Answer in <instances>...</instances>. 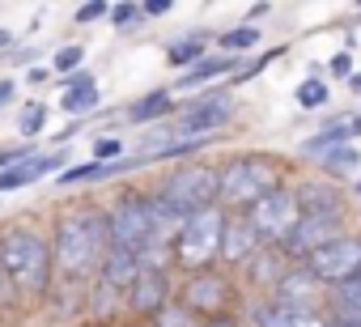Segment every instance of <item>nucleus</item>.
<instances>
[{
  "label": "nucleus",
  "instance_id": "nucleus-13",
  "mask_svg": "<svg viewBox=\"0 0 361 327\" xmlns=\"http://www.w3.org/2000/svg\"><path fill=\"white\" fill-rule=\"evenodd\" d=\"M340 234H344V217H302V221L293 226V234L285 238L281 255H285L289 264H302L306 255H314L319 247H327V242L340 238Z\"/></svg>",
  "mask_w": 361,
  "mask_h": 327
},
{
  "label": "nucleus",
  "instance_id": "nucleus-21",
  "mask_svg": "<svg viewBox=\"0 0 361 327\" xmlns=\"http://www.w3.org/2000/svg\"><path fill=\"white\" fill-rule=\"evenodd\" d=\"M136 276H140V255H136V251L111 247V251L102 255V268H98V280H102V285H111V289L128 293V289L136 285Z\"/></svg>",
  "mask_w": 361,
  "mask_h": 327
},
{
  "label": "nucleus",
  "instance_id": "nucleus-10",
  "mask_svg": "<svg viewBox=\"0 0 361 327\" xmlns=\"http://www.w3.org/2000/svg\"><path fill=\"white\" fill-rule=\"evenodd\" d=\"M106 230H111V247H123V251H136V255H140V251L153 242L145 192H123V196H115V204H106Z\"/></svg>",
  "mask_w": 361,
  "mask_h": 327
},
{
  "label": "nucleus",
  "instance_id": "nucleus-32",
  "mask_svg": "<svg viewBox=\"0 0 361 327\" xmlns=\"http://www.w3.org/2000/svg\"><path fill=\"white\" fill-rule=\"evenodd\" d=\"M281 56H285V47H272V51H264L259 60H251L247 68H238V73L230 77V85H247V81H255V77H259V73H264V68H268L272 60H281Z\"/></svg>",
  "mask_w": 361,
  "mask_h": 327
},
{
  "label": "nucleus",
  "instance_id": "nucleus-31",
  "mask_svg": "<svg viewBox=\"0 0 361 327\" xmlns=\"http://www.w3.org/2000/svg\"><path fill=\"white\" fill-rule=\"evenodd\" d=\"M149 323H153V327H196L200 319H196L188 306H178V302H166V306H161V310H157Z\"/></svg>",
  "mask_w": 361,
  "mask_h": 327
},
{
  "label": "nucleus",
  "instance_id": "nucleus-42",
  "mask_svg": "<svg viewBox=\"0 0 361 327\" xmlns=\"http://www.w3.org/2000/svg\"><path fill=\"white\" fill-rule=\"evenodd\" d=\"M331 327H361L357 314H331Z\"/></svg>",
  "mask_w": 361,
  "mask_h": 327
},
{
  "label": "nucleus",
  "instance_id": "nucleus-46",
  "mask_svg": "<svg viewBox=\"0 0 361 327\" xmlns=\"http://www.w3.org/2000/svg\"><path fill=\"white\" fill-rule=\"evenodd\" d=\"M9 285V276H5V264H0V289H5Z\"/></svg>",
  "mask_w": 361,
  "mask_h": 327
},
{
  "label": "nucleus",
  "instance_id": "nucleus-14",
  "mask_svg": "<svg viewBox=\"0 0 361 327\" xmlns=\"http://www.w3.org/2000/svg\"><path fill=\"white\" fill-rule=\"evenodd\" d=\"M166 302H174V285H170V272H140L136 285L123 293V310L136 314L140 323H149Z\"/></svg>",
  "mask_w": 361,
  "mask_h": 327
},
{
  "label": "nucleus",
  "instance_id": "nucleus-45",
  "mask_svg": "<svg viewBox=\"0 0 361 327\" xmlns=\"http://www.w3.org/2000/svg\"><path fill=\"white\" fill-rule=\"evenodd\" d=\"M348 128H353V140H357V136H361V115H353V123H348Z\"/></svg>",
  "mask_w": 361,
  "mask_h": 327
},
{
  "label": "nucleus",
  "instance_id": "nucleus-25",
  "mask_svg": "<svg viewBox=\"0 0 361 327\" xmlns=\"http://www.w3.org/2000/svg\"><path fill=\"white\" fill-rule=\"evenodd\" d=\"M204 56H209V35H200V30H192V35H183V39H174V43L166 47V64H170L174 73L196 68Z\"/></svg>",
  "mask_w": 361,
  "mask_h": 327
},
{
  "label": "nucleus",
  "instance_id": "nucleus-49",
  "mask_svg": "<svg viewBox=\"0 0 361 327\" xmlns=\"http://www.w3.org/2000/svg\"><path fill=\"white\" fill-rule=\"evenodd\" d=\"M357 319H361V310H357Z\"/></svg>",
  "mask_w": 361,
  "mask_h": 327
},
{
  "label": "nucleus",
  "instance_id": "nucleus-30",
  "mask_svg": "<svg viewBox=\"0 0 361 327\" xmlns=\"http://www.w3.org/2000/svg\"><path fill=\"white\" fill-rule=\"evenodd\" d=\"M81 60H85V47H81V43H64V47L51 56V77H73V73H81Z\"/></svg>",
  "mask_w": 361,
  "mask_h": 327
},
{
  "label": "nucleus",
  "instance_id": "nucleus-17",
  "mask_svg": "<svg viewBox=\"0 0 361 327\" xmlns=\"http://www.w3.org/2000/svg\"><path fill=\"white\" fill-rule=\"evenodd\" d=\"M259 247H264V242L255 238L251 221H247L243 213H230L226 234H221V259H217V264H226V268H243V264H247Z\"/></svg>",
  "mask_w": 361,
  "mask_h": 327
},
{
  "label": "nucleus",
  "instance_id": "nucleus-22",
  "mask_svg": "<svg viewBox=\"0 0 361 327\" xmlns=\"http://www.w3.org/2000/svg\"><path fill=\"white\" fill-rule=\"evenodd\" d=\"M285 268H289V259H285V255H281L276 247H259V251H255V255H251V259L243 264L247 280H251V285H255V289H259L264 297H268V293L276 289V280L285 276Z\"/></svg>",
  "mask_w": 361,
  "mask_h": 327
},
{
  "label": "nucleus",
  "instance_id": "nucleus-1",
  "mask_svg": "<svg viewBox=\"0 0 361 327\" xmlns=\"http://www.w3.org/2000/svg\"><path fill=\"white\" fill-rule=\"evenodd\" d=\"M51 238V264L60 280H90L102 268V255L111 251V230H106V209L77 204L60 213Z\"/></svg>",
  "mask_w": 361,
  "mask_h": 327
},
{
  "label": "nucleus",
  "instance_id": "nucleus-28",
  "mask_svg": "<svg viewBox=\"0 0 361 327\" xmlns=\"http://www.w3.org/2000/svg\"><path fill=\"white\" fill-rule=\"evenodd\" d=\"M47 115H51V106H47V102H39V98L22 106V115H18V132H22V140H26V144L47 128Z\"/></svg>",
  "mask_w": 361,
  "mask_h": 327
},
{
  "label": "nucleus",
  "instance_id": "nucleus-8",
  "mask_svg": "<svg viewBox=\"0 0 361 327\" xmlns=\"http://www.w3.org/2000/svg\"><path fill=\"white\" fill-rule=\"evenodd\" d=\"M247 221H251V230H255V238L264 242V247H285V238L293 234V226L302 221V209H298V196H293V187H276V192H268L264 200H255L247 213H243Z\"/></svg>",
  "mask_w": 361,
  "mask_h": 327
},
{
  "label": "nucleus",
  "instance_id": "nucleus-44",
  "mask_svg": "<svg viewBox=\"0 0 361 327\" xmlns=\"http://www.w3.org/2000/svg\"><path fill=\"white\" fill-rule=\"evenodd\" d=\"M348 90H353V94H361V73H353V77H348Z\"/></svg>",
  "mask_w": 361,
  "mask_h": 327
},
{
  "label": "nucleus",
  "instance_id": "nucleus-20",
  "mask_svg": "<svg viewBox=\"0 0 361 327\" xmlns=\"http://www.w3.org/2000/svg\"><path fill=\"white\" fill-rule=\"evenodd\" d=\"M145 204H149V230H153V242L174 247V238H178V230H183L188 213H178L161 192H145Z\"/></svg>",
  "mask_w": 361,
  "mask_h": 327
},
{
  "label": "nucleus",
  "instance_id": "nucleus-18",
  "mask_svg": "<svg viewBox=\"0 0 361 327\" xmlns=\"http://www.w3.org/2000/svg\"><path fill=\"white\" fill-rule=\"evenodd\" d=\"M319 293H323V285L306 272V264H289L285 276L276 280V289H272L268 297L281 302V306H319V302H314Z\"/></svg>",
  "mask_w": 361,
  "mask_h": 327
},
{
  "label": "nucleus",
  "instance_id": "nucleus-37",
  "mask_svg": "<svg viewBox=\"0 0 361 327\" xmlns=\"http://www.w3.org/2000/svg\"><path fill=\"white\" fill-rule=\"evenodd\" d=\"M327 68H331V77L348 81V77H353V56H348V51H336V56L327 60Z\"/></svg>",
  "mask_w": 361,
  "mask_h": 327
},
{
  "label": "nucleus",
  "instance_id": "nucleus-34",
  "mask_svg": "<svg viewBox=\"0 0 361 327\" xmlns=\"http://www.w3.org/2000/svg\"><path fill=\"white\" fill-rule=\"evenodd\" d=\"M132 22H145V9L140 5H111V26L115 30H128Z\"/></svg>",
  "mask_w": 361,
  "mask_h": 327
},
{
  "label": "nucleus",
  "instance_id": "nucleus-5",
  "mask_svg": "<svg viewBox=\"0 0 361 327\" xmlns=\"http://www.w3.org/2000/svg\"><path fill=\"white\" fill-rule=\"evenodd\" d=\"M234 119V102L226 90H200L192 102H183L161 128V144L174 140H209L217 136V128H226Z\"/></svg>",
  "mask_w": 361,
  "mask_h": 327
},
{
  "label": "nucleus",
  "instance_id": "nucleus-48",
  "mask_svg": "<svg viewBox=\"0 0 361 327\" xmlns=\"http://www.w3.org/2000/svg\"><path fill=\"white\" fill-rule=\"evenodd\" d=\"M136 327H153V323H136Z\"/></svg>",
  "mask_w": 361,
  "mask_h": 327
},
{
  "label": "nucleus",
  "instance_id": "nucleus-16",
  "mask_svg": "<svg viewBox=\"0 0 361 327\" xmlns=\"http://www.w3.org/2000/svg\"><path fill=\"white\" fill-rule=\"evenodd\" d=\"M98 106H102V85L94 81V73H73V77H64V90H60V111L68 115V119H90V115H98Z\"/></svg>",
  "mask_w": 361,
  "mask_h": 327
},
{
  "label": "nucleus",
  "instance_id": "nucleus-6",
  "mask_svg": "<svg viewBox=\"0 0 361 327\" xmlns=\"http://www.w3.org/2000/svg\"><path fill=\"white\" fill-rule=\"evenodd\" d=\"M174 302L188 306L196 319H221V314H234V306H238V285H234L230 272L204 268V272H192L183 285L174 289Z\"/></svg>",
  "mask_w": 361,
  "mask_h": 327
},
{
  "label": "nucleus",
  "instance_id": "nucleus-27",
  "mask_svg": "<svg viewBox=\"0 0 361 327\" xmlns=\"http://www.w3.org/2000/svg\"><path fill=\"white\" fill-rule=\"evenodd\" d=\"M319 161H323V175H327V179H344L353 166H361V153H357V144H340V149L323 153Z\"/></svg>",
  "mask_w": 361,
  "mask_h": 327
},
{
  "label": "nucleus",
  "instance_id": "nucleus-35",
  "mask_svg": "<svg viewBox=\"0 0 361 327\" xmlns=\"http://www.w3.org/2000/svg\"><path fill=\"white\" fill-rule=\"evenodd\" d=\"M123 157V140L119 136H98L94 140V161H115Z\"/></svg>",
  "mask_w": 361,
  "mask_h": 327
},
{
  "label": "nucleus",
  "instance_id": "nucleus-38",
  "mask_svg": "<svg viewBox=\"0 0 361 327\" xmlns=\"http://www.w3.org/2000/svg\"><path fill=\"white\" fill-rule=\"evenodd\" d=\"M140 9H145V18H166L174 9V0H149V5H140Z\"/></svg>",
  "mask_w": 361,
  "mask_h": 327
},
{
  "label": "nucleus",
  "instance_id": "nucleus-19",
  "mask_svg": "<svg viewBox=\"0 0 361 327\" xmlns=\"http://www.w3.org/2000/svg\"><path fill=\"white\" fill-rule=\"evenodd\" d=\"M238 64H243L238 56H204L196 68H188V73H178V77H174L170 94L178 98V94L200 90V85H204V90H213V81H217V77H234V73H238Z\"/></svg>",
  "mask_w": 361,
  "mask_h": 327
},
{
  "label": "nucleus",
  "instance_id": "nucleus-2",
  "mask_svg": "<svg viewBox=\"0 0 361 327\" xmlns=\"http://www.w3.org/2000/svg\"><path fill=\"white\" fill-rule=\"evenodd\" d=\"M0 264H5L9 289L22 297H43L56 280L51 238L35 226H13V230L0 234Z\"/></svg>",
  "mask_w": 361,
  "mask_h": 327
},
{
  "label": "nucleus",
  "instance_id": "nucleus-33",
  "mask_svg": "<svg viewBox=\"0 0 361 327\" xmlns=\"http://www.w3.org/2000/svg\"><path fill=\"white\" fill-rule=\"evenodd\" d=\"M336 302H340V310H336V314H357V310H361V272H357L348 285H340V289H336Z\"/></svg>",
  "mask_w": 361,
  "mask_h": 327
},
{
  "label": "nucleus",
  "instance_id": "nucleus-41",
  "mask_svg": "<svg viewBox=\"0 0 361 327\" xmlns=\"http://www.w3.org/2000/svg\"><path fill=\"white\" fill-rule=\"evenodd\" d=\"M26 81H30V85H43V81H51V68H30Z\"/></svg>",
  "mask_w": 361,
  "mask_h": 327
},
{
  "label": "nucleus",
  "instance_id": "nucleus-36",
  "mask_svg": "<svg viewBox=\"0 0 361 327\" xmlns=\"http://www.w3.org/2000/svg\"><path fill=\"white\" fill-rule=\"evenodd\" d=\"M73 18H77V26H90V22H102V18H111V5H102V0H90V5H81Z\"/></svg>",
  "mask_w": 361,
  "mask_h": 327
},
{
  "label": "nucleus",
  "instance_id": "nucleus-9",
  "mask_svg": "<svg viewBox=\"0 0 361 327\" xmlns=\"http://www.w3.org/2000/svg\"><path fill=\"white\" fill-rule=\"evenodd\" d=\"M302 264L323 289H340L361 272V234H340L327 247H319L314 255H306Z\"/></svg>",
  "mask_w": 361,
  "mask_h": 327
},
{
  "label": "nucleus",
  "instance_id": "nucleus-23",
  "mask_svg": "<svg viewBox=\"0 0 361 327\" xmlns=\"http://www.w3.org/2000/svg\"><path fill=\"white\" fill-rule=\"evenodd\" d=\"M174 111H178V98L170 90H149L145 98H136V102L123 106V119H132V123H161Z\"/></svg>",
  "mask_w": 361,
  "mask_h": 327
},
{
  "label": "nucleus",
  "instance_id": "nucleus-4",
  "mask_svg": "<svg viewBox=\"0 0 361 327\" xmlns=\"http://www.w3.org/2000/svg\"><path fill=\"white\" fill-rule=\"evenodd\" d=\"M226 221H230V213H226L221 204H213V209H204V213H192V217L183 221V230H178L174 247H170L174 268L183 272V276L204 272V268H217V259H221V234H226Z\"/></svg>",
  "mask_w": 361,
  "mask_h": 327
},
{
  "label": "nucleus",
  "instance_id": "nucleus-43",
  "mask_svg": "<svg viewBox=\"0 0 361 327\" xmlns=\"http://www.w3.org/2000/svg\"><path fill=\"white\" fill-rule=\"evenodd\" d=\"M13 43H18V39H13V30H0V51H9Z\"/></svg>",
  "mask_w": 361,
  "mask_h": 327
},
{
  "label": "nucleus",
  "instance_id": "nucleus-15",
  "mask_svg": "<svg viewBox=\"0 0 361 327\" xmlns=\"http://www.w3.org/2000/svg\"><path fill=\"white\" fill-rule=\"evenodd\" d=\"M293 196H298L302 217H344V192H340V183L327 179V175L302 179V183L293 187Z\"/></svg>",
  "mask_w": 361,
  "mask_h": 327
},
{
  "label": "nucleus",
  "instance_id": "nucleus-40",
  "mask_svg": "<svg viewBox=\"0 0 361 327\" xmlns=\"http://www.w3.org/2000/svg\"><path fill=\"white\" fill-rule=\"evenodd\" d=\"M196 327H243V319L238 314H221V319H200Z\"/></svg>",
  "mask_w": 361,
  "mask_h": 327
},
{
  "label": "nucleus",
  "instance_id": "nucleus-11",
  "mask_svg": "<svg viewBox=\"0 0 361 327\" xmlns=\"http://www.w3.org/2000/svg\"><path fill=\"white\" fill-rule=\"evenodd\" d=\"M251 327H331V314L319 306H281L272 297H259L247 306Z\"/></svg>",
  "mask_w": 361,
  "mask_h": 327
},
{
  "label": "nucleus",
  "instance_id": "nucleus-29",
  "mask_svg": "<svg viewBox=\"0 0 361 327\" xmlns=\"http://www.w3.org/2000/svg\"><path fill=\"white\" fill-rule=\"evenodd\" d=\"M298 106L302 111H319V106H327V98H331V90H327V81L323 77H306L302 85H298Z\"/></svg>",
  "mask_w": 361,
  "mask_h": 327
},
{
  "label": "nucleus",
  "instance_id": "nucleus-47",
  "mask_svg": "<svg viewBox=\"0 0 361 327\" xmlns=\"http://www.w3.org/2000/svg\"><path fill=\"white\" fill-rule=\"evenodd\" d=\"M357 196H361V179H357Z\"/></svg>",
  "mask_w": 361,
  "mask_h": 327
},
{
  "label": "nucleus",
  "instance_id": "nucleus-39",
  "mask_svg": "<svg viewBox=\"0 0 361 327\" xmlns=\"http://www.w3.org/2000/svg\"><path fill=\"white\" fill-rule=\"evenodd\" d=\"M13 94H18V81L13 77H0V111L13 102Z\"/></svg>",
  "mask_w": 361,
  "mask_h": 327
},
{
  "label": "nucleus",
  "instance_id": "nucleus-26",
  "mask_svg": "<svg viewBox=\"0 0 361 327\" xmlns=\"http://www.w3.org/2000/svg\"><path fill=\"white\" fill-rule=\"evenodd\" d=\"M259 39H264V35H259V26H255V22H243V26L226 30L217 43H221V56H238V60H243L251 47H259Z\"/></svg>",
  "mask_w": 361,
  "mask_h": 327
},
{
  "label": "nucleus",
  "instance_id": "nucleus-24",
  "mask_svg": "<svg viewBox=\"0 0 361 327\" xmlns=\"http://www.w3.org/2000/svg\"><path fill=\"white\" fill-rule=\"evenodd\" d=\"M353 115H344V119H331L327 128H319L314 136H306L298 149L306 153V157H323V153H331V149H340V144H353Z\"/></svg>",
  "mask_w": 361,
  "mask_h": 327
},
{
  "label": "nucleus",
  "instance_id": "nucleus-7",
  "mask_svg": "<svg viewBox=\"0 0 361 327\" xmlns=\"http://www.w3.org/2000/svg\"><path fill=\"white\" fill-rule=\"evenodd\" d=\"M178 213H204L217 204V166L213 161H183V166H174L161 187H157Z\"/></svg>",
  "mask_w": 361,
  "mask_h": 327
},
{
  "label": "nucleus",
  "instance_id": "nucleus-3",
  "mask_svg": "<svg viewBox=\"0 0 361 327\" xmlns=\"http://www.w3.org/2000/svg\"><path fill=\"white\" fill-rule=\"evenodd\" d=\"M285 161L276 153H234L217 161V204L226 213H247L255 200L281 187Z\"/></svg>",
  "mask_w": 361,
  "mask_h": 327
},
{
  "label": "nucleus",
  "instance_id": "nucleus-12",
  "mask_svg": "<svg viewBox=\"0 0 361 327\" xmlns=\"http://www.w3.org/2000/svg\"><path fill=\"white\" fill-rule=\"evenodd\" d=\"M68 166V153L64 149H35L26 161H18V166H9V171H0V196L5 192H22V187H35V183H43V179H56L60 171Z\"/></svg>",
  "mask_w": 361,
  "mask_h": 327
}]
</instances>
